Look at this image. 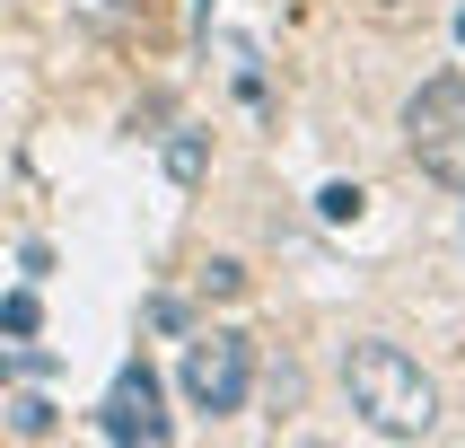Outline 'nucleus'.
I'll return each mask as SVG.
<instances>
[{
  "label": "nucleus",
  "mask_w": 465,
  "mask_h": 448,
  "mask_svg": "<svg viewBox=\"0 0 465 448\" xmlns=\"http://www.w3.org/2000/svg\"><path fill=\"white\" fill-rule=\"evenodd\" d=\"M342 387H351V413L378 440H430L440 431V387H430V369L404 343H351L342 352Z\"/></svg>",
  "instance_id": "f257e3e1"
},
{
  "label": "nucleus",
  "mask_w": 465,
  "mask_h": 448,
  "mask_svg": "<svg viewBox=\"0 0 465 448\" xmlns=\"http://www.w3.org/2000/svg\"><path fill=\"white\" fill-rule=\"evenodd\" d=\"M404 141H413L421 176H440L448 194H465V79L440 71L404 97Z\"/></svg>",
  "instance_id": "f03ea898"
},
{
  "label": "nucleus",
  "mask_w": 465,
  "mask_h": 448,
  "mask_svg": "<svg viewBox=\"0 0 465 448\" xmlns=\"http://www.w3.org/2000/svg\"><path fill=\"white\" fill-rule=\"evenodd\" d=\"M246 378H255V343L237 325H211V334L184 343V395H193V413H237Z\"/></svg>",
  "instance_id": "7ed1b4c3"
},
{
  "label": "nucleus",
  "mask_w": 465,
  "mask_h": 448,
  "mask_svg": "<svg viewBox=\"0 0 465 448\" xmlns=\"http://www.w3.org/2000/svg\"><path fill=\"white\" fill-rule=\"evenodd\" d=\"M105 440H124V448H167V413H158V378L141 361L105 387V413H97Z\"/></svg>",
  "instance_id": "20e7f679"
},
{
  "label": "nucleus",
  "mask_w": 465,
  "mask_h": 448,
  "mask_svg": "<svg viewBox=\"0 0 465 448\" xmlns=\"http://www.w3.org/2000/svg\"><path fill=\"white\" fill-rule=\"evenodd\" d=\"M167 176H176V184L203 176V132H176V141H167Z\"/></svg>",
  "instance_id": "39448f33"
},
{
  "label": "nucleus",
  "mask_w": 465,
  "mask_h": 448,
  "mask_svg": "<svg viewBox=\"0 0 465 448\" xmlns=\"http://www.w3.org/2000/svg\"><path fill=\"white\" fill-rule=\"evenodd\" d=\"M9 431H18V440H45V431H53V404H45V395H18V404H9Z\"/></svg>",
  "instance_id": "423d86ee"
},
{
  "label": "nucleus",
  "mask_w": 465,
  "mask_h": 448,
  "mask_svg": "<svg viewBox=\"0 0 465 448\" xmlns=\"http://www.w3.org/2000/svg\"><path fill=\"white\" fill-rule=\"evenodd\" d=\"M316 211H325V220H361V184H325V194H316Z\"/></svg>",
  "instance_id": "0eeeda50"
},
{
  "label": "nucleus",
  "mask_w": 465,
  "mask_h": 448,
  "mask_svg": "<svg viewBox=\"0 0 465 448\" xmlns=\"http://www.w3.org/2000/svg\"><path fill=\"white\" fill-rule=\"evenodd\" d=\"M203 290H211V299H237V290H246V273H237L229 255H211V264H203Z\"/></svg>",
  "instance_id": "6e6552de"
},
{
  "label": "nucleus",
  "mask_w": 465,
  "mask_h": 448,
  "mask_svg": "<svg viewBox=\"0 0 465 448\" xmlns=\"http://www.w3.org/2000/svg\"><path fill=\"white\" fill-rule=\"evenodd\" d=\"M0 325H9V334H35V290H18V299H0Z\"/></svg>",
  "instance_id": "1a4fd4ad"
},
{
  "label": "nucleus",
  "mask_w": 465,
  "mask_h": 448,
  "mask_svg": "<svg viewBox=\"0 0 465 448\" xmlns=\"http://www.w3.org/2000/svg\"><path fill=\"white\" fill-rule=\"evenodd\" d=\"M79 9H88L97 26H124V18H132V0H79Z\"/></svg>",
  "instance_id": "9d476101"
},
{
  "label": "nucleus",
  "mask_w": 465,
  "mask_h": 448,
  "mask_svg": "<svg viewBox=\"0 0 465 448\" xmlns=\"http://www.w3.org/2000/svg\"><path fill=\"white\" fill-rule=\"evenodd\" d=\"M457 35H465V9H457Z\"/></svg>",
  "instance_id": "9b49d317"
}]
</instances>
